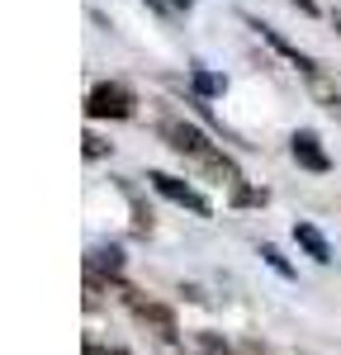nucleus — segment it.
Returning <instances> with one entry per match:
<instances>
[{"mask_svg": "<svg viewBox=\"0 0 341 355\" xmlns=\"http://www.w3.org/2000/svg\"><path fill=\"white\" fill-rule=\"evenodd\" d=\"M85 114L90 119H128L133 114V95L123 85H95L85 95Z\"/></svg>", "mask_w": 341, "mask_h": 355, "instance_id": "1", "label": "nucleus"}, {"mask_svg": "<svg viewBox=\"0 0 341 355\" xmlns=\"http://www.w3.org/2000/svg\"><path fill=\"white\" fill-rule=\"evenodd\" d=\"M166 137H170V147L175 152H185V157H199V162H213V166H223V157L209 147V137L199 133L195 123H166Z\"/></svg>", "mask_w": 341, "mask_h": 355, "instance_id": "2", "label": "nucleus"}, {"mask_svg": "<svg viewBox=\"0 0 341 355\" xmlns=\"http://www.w3.org/2000/svg\"><path fill=\"white\" fill-rule=\"evenodd\" d=\"M152 185L166 194V199H175V204H185V209H195V214H209V199H204V194H195L190 185H180L175 175H161V171H152Z\"/></svg>", "mask_w": 341, "mask_h": 355, "instance_id": "3", "label": "nucleus"}, {"mask_svg": "<svg viewBox=\"0 0 341 355\" xmlns=\"http://www.w3.org/2000/svg\"><path fill=\"white\" fill-rule=\"evenodd\" d=\"M289 152H294V162L299 166H308V171H327V152H322V147H317V137L313 133H294L289 137Z\"/></svg>", "mask_w": 341, "mask_h": 355, "instance_id": "4", "label": "nucleus"}, {"mask_svg": "<svg viewBox=\"0 0 341 355\" xmlns=\"http://www.w3.org/2000/svg\"><path fill=\"white\" fill-rule=\"evenodd\" d=\"M294 242L304 246V251H308L317 266H327V261H332V246H327V237H322L313 223H294Z\"/></svg>", "mask_w": 341, "mask_h": 355, "instance_id": "5", "label": "nucleus"}, {"mask_svg": "<svg viewBox=\"0 0 341 355\" xmlns=\"http://www.w3.org/2000/svg\"><path fill=\"white\" fill-rule=\"evenodd\" d=\"M252 28H256V33H261V38H265V43H270V48H275L280 57H289V62H294L299 71H313V62H308V57L299 53V48H289V43H284V38H280V33H275L270 24H252Z\"/></svg>", "mask_w": 341, "mask_h": 355, "instance_id": "6", "label": "nucleus"}, {"mask_svg": "<svg viewBox=\"0 0 341 355\" xmlns=\"http://www.w3.org/2000/svg\"><path fill=\"white\" fill-rule=\"evenodd\" d=\"M294 5H299V10H308V15H313V10H317V5H313V0H294Z\"/></svg>", "mask_w": 341, "mask_h": 355, "instance_id": "7", "label": "nucleus"}]
</instances>
